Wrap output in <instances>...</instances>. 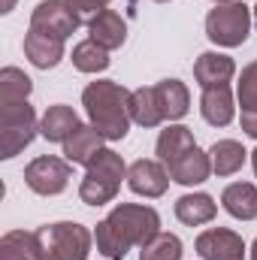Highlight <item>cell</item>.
I'll return each instance as SVG.
<instances>
[{
  "instance_id": "25",
  "label": "cell",
  "mask_w": 257,
  "mask_h": 260,
  "mask_svg": "<svg viewBox=\"0 0 257 260\" xmlns=\"http://www.w3.org/2000/svg\"><path fill=\"white\" fill-rule=\"evenodd\" d=\"M85 176H97V179H106V182H112V185H121V182L127 179V164H124V157H121L118 151L103 148V151L85 167Z\"/></svg>"
},
{
  "instance_id": "31",
  "label": "cell",
  "mask_w": 257,
  "mask_h": 260,
  "mask_svg": "<svg viewBox=\"0 0 257 260\" xmlns=\"http://www.w3.org/2000/svg\"><path fill=\"white\" fill-rule=\"evenodd\" d=\"M239 124H242V130H245L251 139H257V112H242Z\"/></svg>"
},
{
  "instance_id": "5",
  "label": "cell",
  "mask_w": 257,
  "mask_h": 260,
  "mask_svg": "<svg viewBox=\"0 0 257 260\" xmlns=\"http://www.w3.org/2000/svg\"><path fill=\"white\" fill-rule=\"evenodd\" d=\"M37 133H40V121H37V112L27 100L0 106V157L3 160L24 151Z\"/></svg>"
},
{
  "instance_id": "23",
  "label": "cell",
  "mask_w": 257,
  "mask_h": 260,
  "mask_svg": "<svg viewBox=\"0 0 257 260\" xmlns=\"http://www.w3.org/2000/svg\"><path fill=\"white\" fill-rule=\"evenodd\" d=\"M70 61H73V67H76L79 73H103V70H109V64H112L109 52H106L103 46H97L94 40H82V43H76Z\"/></svg>"
},
{
  "instance_id": "34",
  "label": "cell",
  "mask_w": 257,
  "mask_h": 260,
  "mask_svg": "<svg viewBox=\"0 0 257 260\" xmlns=\"http://www.w3.org/2000/svg\"><path fill=\"white\" fill-rule=\"evenodd\" d=\"M251 260H257V239L251 242Z\"/></svg>"
},
{
  "instance_id": "13",
  "label": "cell",
  "mask_w": 257,
  "mask_h": 260,
  "mask_svg": "<svg viewBox=\"0 0 257 260\" xmlns=\"http://www.w3.org/2000/svg\"><path fill=\"white\" fill-rule=\"evenodd\" d=\"M24 58L37 70H52L64 61V40H55L40 30H27L24 34Z\"/></svg>"
},
{
  "instance_id": "28",
  "label": "cell",
  "mask_w": 257,
  "mask_h": 260,
  "mask_svg": "<svg viewBox=\"0 0 257 260\" xmlns=\"http://www.w3.org/2000/svg\"><path fill=\"white\" fill-rule=\"evenodd\" d=\"M118 188L121 185H112L106 179H97V176H85L79 182V200L85 206H106L118 197Z\"/></svg>"
},
{
  "instance_id": "30",
  "label": "cell",
  "mask_w": 257,
  "mask_h": 260,
  "mask_svg": "<svg viewBox=\"0 0 257 260\" xmlns=\"http://www.w3.org/2000/svg\"><path fill=\"white\" fill-rule=\"evenodd\" d=\"M70 6H73V12L79 15V21L82 24H88L91 18H97L103 9H109V3L112 0H67Z\"/></svg>"
},
{
  "instance_id": "2",
  "label": "cell",
  "mask_w": 257,
  "mask_h": 260,
  "mask_svg": "<svg viewBox=\"0 0 257 260\" xmlns=\"http://www.w3.org/2000/svg\"><path fill=\"white\" fill-rule=\"evenodd\" d=\"M82 106L88 112V124L100 130L106 142H118L127 136L133 115H130V91L112 79H97L82 91Z\"/></svg>"
},
{
  "instance_id": "32",
  "label": "cell",
  "mask_w": 257,
  "mask_h": 260,
  "mask_svg": "<svg viewBox=\"0 0 257 260\" xmlns=\"http://www.w3.org/2000/svg\"><path fill=\"white\" fill-rule=\"evenodd\" d=\"M12 9H15V0H3V3H0V12H3V15L12 12Z\"/></svg>"
},
{
  "instance_id": "18",
  "label": "cell",
  "mask_w": 257,
  "mask_h": 260,
  "mask_svg": "<svg viewBox=\"0 0 257 260\" xmlns=\"http://www.w3.org/2000/svg\"><path fill=\"white\" fill-rule=\"evenodd\" d=\"M221 206L236 221H254L257 218V185L251 182H233L221 191Z\"/></svg>"
},
{
  "instance_id": "22",
  "label": "cell",
  "mask_w": 257,
  "mask_h": 260,
  "mask_svg": "<svg viewBox=\"0 0 257 260\" xmlns=\"http://www.w3.org/2000/svg\"><path fill=\"white\" fill-rule=\"evenodd\" d=\"M130 115H133V124H139V127H157L160 121H167L164 118V109L157 103L154 85L130 91Z\"/></svg>"
},
{
  "instance_id": "7",
  "label": "cell",
  "mask_w": 257,
  "mask_h": 260,
  "mask_svg": "<svg viewBox=\"0 0 257 260\" xmlns=\"http://www.w3.org/2000/svg\"><path fill=\"white\" fill-rule=\"evenodd\" d=\"M79 15L73 12V6L67 0H43L37 3V9L30 12V30L49 34L55 40H67L79 30Z\"/></svg>"
},
{
  "instance_id": "21",
  "label": "cell",
  "mask_w": 257,
  "mask_h": 260,
  "mask_svg": "<svg viewBox=\"0 0 257 260\" xmlns=\"http://www.w3.org/2000/svg\"><path fill=\"white\" fill-rule=\"evenodd\" d=\"M209 157H212V173L224 179V176H233V173H239V170L245 167L248 151H245V145L236 142V139H218V142L209 148Z\"/></svg>"
},
{
  "instance_id": "20",
  "label": "cell",
  "mask_w": 257,
  "mask_h": 260,
  "mask_svg": "<svg viewBox=\"0 0 257 260\" xmlns=\"http://www.w3.org/2000/svg\"><path fill=\"white\" fill-rule=\"evenodd\" d=\"M218 215V203L209 194L197 191V194H185L176 200V218L185 224V227H200V224H209L215 221Z\"/></svg>"
},
{
  "instance_id": "14",
  "label": "cell",
  "mask_w": 257,
  "mask_h": 260,
  "mask_svg": "<svg viewBox=\"0 0 257 260\" xmlns=\"http://www.w3.org/2000/svg\"><path fill=\"white\" fill-rule=\"evenodd\" d=\"M106 139L100 136V130L94 127V124H79V127L73 130V136L64 142V157L70 164H82V167H88L106 145H103Z\"/></svg>"
},
{
  "instance_id": "10",
  "label": "cell",
  "mask_w": 257,
  "mask_h": 260,
  "mask_svg": "<svg viewBox=\"0 0 257 260\" xmlns=\"http://www.w3.org/2000/svg\"><path fill=\"white\" fill-rule=\"evenodd\" d=\"M200 115H203V121L212 124V127H227V124L236 118V103H233L230 85L203 88V94H200Z\"/></svg>"
},
{
  "instance_id": "26",
  "label": "cell",
  "mask_w": 257,
  "mask_h": 260,
  "mask_svg": "<svg viewBox=\"0 0 257 260\" xmlns=\"http://www.w3.org/2000/svg\"><path fill=\"white\" fill-rule=\"evenodd\" d=\"M0 260H37V239L24 230H9L0 239Z\"/></svg>"
},
{
  "instance_id": "24",
  "label": "cell",
  "mask_w": 257,
  "mask_h": 260,
  "mask_svg": "<svg viewBox=\"0 0 257 260\" xmlns=\"http://www.w3.org/2000/svg\"><path fill=\"white\" fill-rule=\"evenodd\" d=\"M34 91V82L24 70L18 67H3L0 70V106L3 103H21Z\"/></svg>"
},
{
  "instance_id": "36",
  "label": "cell",
  "mask_w": 257,
  "mask_h": 260,
  "mask_svg": "<svg viewBox=\"0 0 257 260\" xmlns=\"http://www.w3.org/2000/svg\"><path fill=\"white\" fill-rule=\"evenodd\" d=\"M212 3H227V0H212Z\"/></svg>"
},
{
  "instance_id": "12",
  "label": "cell",
  "mask_w": 257,
  "mask_h": 260,
  "mask_svg": "<svg viewBox=\"0 0 257 260\" xmlns=\"http://www.w3.org/2000/svg\"><path fill=\"white\" fill-rule=\"evenodd\" d=\"M167 170H170V179L173 182H179L185 188H194V185H203L212 176V157H209V151H203L197 145L188 154H182L176 164H170Z\"/></svg>"
},
{
  "instance_id": "35",
  "label": "cell",
  "mask_w": 257,
  "mask_h": 260,
  "mask_svg": "<svg viewBox=\"0 0 257 260\" xmlns=\"http://www.w3.org/2000/svg\"><path fill=\"white\" fill-rule=\"evenodd\" d=\"M251 12H254V27H257V6H254V9H251Z\"/></svg>"
},
{
  "instance_id": "27",
  "label": "cell",
  "mask_w": 257,
  "mask_h": 260,
  "mask_svg": "<svg viewBox=\"0 0 257 260\" xmlns=\"http://www.w3.org/2000/svg\"><path fill=\"white\" fill-rule=\"evenodd\" d=\"M139 260H182V239L160 230L145 245H139Z\"/></svg>"
},
{
  "instance_id": "1",
  "label": "cell",
  "mask_w": 257,
  "mask_h": 260,
  "mask_svg": "<svg viewBox=\"0 0 257 260\" xmlns=\"http://www.w3.org/2000/svg\"><path fill=\"white\" fill-rule=\"evenodd\" d=\"M160 233V215L142 203H118L94 230L97 251L106 260H124L133 245H145Z\"/></svg>"
},
{
  "instance_id": "15",
  "label": "cell",
  "mask_w": 257,
  "mask_h": 260,
  "mask_svg": "<svg viewBox=\"0 0 257 260\" xmlns=\"http://www.w3.org/2000/svg\"><path fill=\"white\" fill-rule=\"evenodd\" d=\"M236 76L233 58L221 55V52H203L194 64V79L200 88H212V85H230V79Z\"/></svg>"
},
{
  "instance_id": "4",
  "label": "cell",
  "mask_w": 257,
  "mask_h": 260,
  "mask_svg": "<svg viewBox=\"0 0 257 260\" xmlns=\"http://www.w3.org/2000/svg\"><path fill=\"white\" fill-rule=\"evenodd\" d=\"M251 27H254V12L245 6V0L215 3V9H209V15H206V37L221 49L242 46L248 40Z\"/></svg>"
},
{
  "instance_id": "37",
  "label": "cell",
  "mask_w": 257,
  "mask_h": 260,
  "mask_svg": "<svg viewBox=\"0 0 257 260\" xmlns=\"http://www.w3.org/2000/svg\"><path fill=\"white\" fill-rule=\"evenodd\" d=\"M154 3H170V0H154Z\"/></svg>"
},
{
  "instance_id": "33",
  "label": "cell",
  "mask_w": 257,
  "mask_h": 260,
  "mask_svg": "<svg viewBox=\"0 0 257 260\" xmlns=\"http://www.w3.org/2000/svg\"><path fill=\"white\" fill-rule=\"evenodd\" d=\"M251 167H254V179H257V148L251 151Z\"/></svg>"
},
{
  "instance_id": "17",
  "label": "cell",
  "mask_w": 257,
  "mask_h": 260,
  "mask_svg": "<svg viewBox=\"0 0 257 260\" xmlns=\"http://www.w3.org/2000/svg\"><path fill=\"white\" fill-rule=\"evenodd\" d=\"M191 148H197V139H194L191 127H185V124H170V127L160 130L157 145H154V154H157V160H160L164 167H170V164H176L182 154H188Z\"/></svg>"
},
{
  "instance_id": "3",
  "label": "cell",
  "mask_w": 257,
  "mask_h": 260,
  "mask_svg": "<svg viewBox=\"0 0 257 260\" xmlns=\"http://www.w3.org/2000/svg\"><path fill=\"white\" fill-rule=\"evenodd\" d=\"M34 239H37V260H88L94 245V233L76 221L43 224L34 230Z\"/></svg>"
},
{
  "instance_id": "29",
  "label": "cell",
  "mask_w": 257,
  "mask_h": 260,
  "mask_svg": "<svg viewBox=\"0 0 257 260\" xmlns=\"http://www.w3.org/2000/svg\"><path fill=\"white\" fill-rule=\"evenodd\" d=\"M236 100L242 112H257V61L242 67L239 82H236Z\"/></svg>"
},
{
  "instance_id": "9",
  "label": "cell",
  "mask_w": 257,
  "mask_h": 260,
  "mask_svg": "<svg viewBox=\"0 0 257 260\" xmlns=\"http://www.w3.org/2000/svg\"><path fill=\"white\" fill-rule=\"evenodd\" d=\"M127 185L133 194L145 197V200H157L167 194L170 188V170L154 157H139L127 167Z\"/></svg>"
},
{
  "instance_id": "19",
  "label": "cell",
  "mask_w": 257,
  "mask_h": 260,
  "mask_svg": "<svg viewBox=\"0 0 257 260\" xmlns=\"http://www.w3.org/2000/svg\"><path fill=\"white\" fill-rule=\"evenodd\" d=\"M154 91H157V103H160L167 121H179V118L188 115V109H191V91H188L185 82H179V79H160L154 85Z\"/></svg>"
},
{
  "instance_id": "16",
  "label": "cell",
  "mask_w": 257,
  "mask_h": 260,
  "mask_svg": "<svg viewBox=\"0 0 257 260\" xmlns=\"http://www.w3.org/2000/svg\"><path fill=\"white\" fill-rule=\"evenodd\" d=\"M79 124H82V121H79V115H76L73 106L55 103V106H49V109L43 112V118H40V136L49 139V142H61V145H64Z\"/></svg>"
},
{
  "instance_id": "8",
  "label": "cell",
  "mask_w": 257,
  "mask_h": 260,
  "mask_svg": "<svg viewBox=\"0 0 257 260\" xmlns=\"http://www.w3.org/2000/svg\"><path fill=\"white\" fill-rule=\"evenodd\" d=\"M197 254L203 260H245V239L227 227H209L194 242Z\"/></svg>"
},
{
  "instance_id": "11",
  "label": "cell",
  "mask_w": 257,
  "mask_h": 260,
  "mask_svg": "<svg viewBox=\"0 0 257 260\" xmlns=\"http://www.w3.org/2000/svg\"><path fill=\"white\" fill-rule=\"evenodd\" d=\"M88 40H94L106 52H115L127 43V21L115 9H103L97 18L88 21Z\"/></svg>"
},
{
  "instance_id": "6",
  "label": "cell",
  "mask_w": 257,
  "mask_h": 260,
  "mask_svg": "<svg viewBox=\"0 0 257 260\" xmlns=\"http://www.w3.org/2000/svg\"><path fill=\"white\" fill-rule=\"evenodd\" d=\"M73 179V164L67 157H55V154H43L34 157L24 167V185L40 197H58L67 191Z\"/></svg>"
}]
</instances>
